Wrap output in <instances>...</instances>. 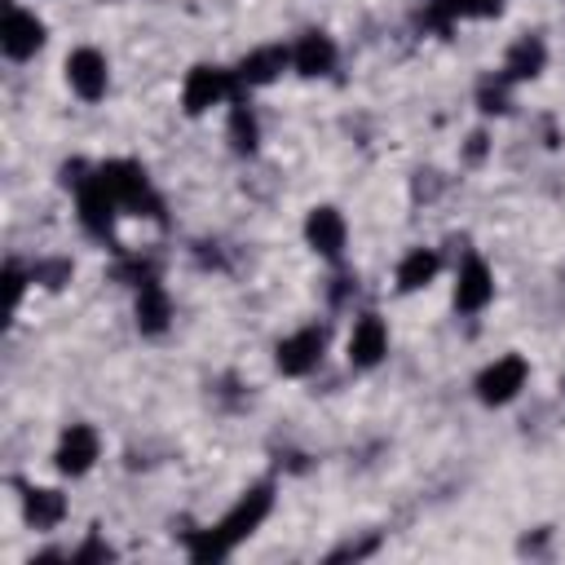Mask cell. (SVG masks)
<instances>
[{
    "instance_id": "ac0fdd59",
    "label": "cell",
    "mask_w": 565,
    "mask_h": 565,
    "mask_svg": "<svg viewBox=\"0 0 565 565\" xmlns=\"http://www.w3.org/2000/svg\"><path fill=\"white\" fill-rule=\"evenodd\" d=\"M437 252H428V247H419V252H411L402 265H397V287L402 291H415V287H428L433 282V274H437Z\"/></svg>"
},
{
    "instance_id": "9c48e42d",
    "label": "cell",
    "mask_w": 565,
    "mask_h": 565,
    "mask_svg": "<svg viewBox=\"0 0 565 565\" xmlns=\"http://www.w3.org/2000/svg\"><path fill=\"white\" fill-rule=\"evenodd\" d=\"M490 296H494V278H490L486 260L468 256V260H463V269H459V282H455V309L477 313V309H486V305H490Z\"/></svg>"
},
{
    "instance_id": "d4e9b609",
    "label": "cell",
    "mask_w": 565,
    "mask_h": 565,
    "mask_svg": "<svg viewBox=\"0 0 565 565\" xmlns=\"http://www.w3.org/2000/svg\"><path fill=\"white\" fill-rule=\"evenodd\" d=\"M468 141H472V146H468V154H472V159H481V154H486V132H472Z\"/></svg>"
},
{
    "instance_id": "cb8c5ba5",
    "label": "cell",
    "mask_w": 565,
    "mask_h": 565,
    "mask_svg": "<svg viewBox=\"0 0 565 565\" xmlns=\"http://www.w3.org/2000/svg\"><path fill=\"white\" fill-rule=\"evenodd\" d=\"M468 9L486 18V13H499V9H503V0H468Z\"/></svg>"
},
{
    "instance_id": "d6986e66",
    "label": "cell",
    "mask_w": 565,
    "mask_h": 565,
    "mask_svg": "<svg viewBox=\"0 0 565 565\" xmlns=\"http://www.w3.org/2000/svg\"><path fill=\"white\" fill-rule=\"evenodd\" d=\"M230 141H234L238 154H252L256 150V115L243 102H234V110H230Z\"/></svg>"
},
{
    "instance_id": "7c38bea8",
    "label": "cell",
    "mask_w": 565,
    "mask_h": 565,
    "mask_svg": "<svg viewBox=\"0 0 565 565\" xmlns=\"http://www.w3.org/2000/svg\"><path fill=\"white\" fill-rule=\"evenodd\" d=\"M287 62H291V53H287L282 44H265V49L247 53V57L234 66V75H238V84H243V88H256V84H269Z\"/></svg>"
},
{
    "instance_id": "7402d4cb",
    "label": "cell",
    "mask_w": 565,
    "mask_h": 565,
    "mask_svg": "<svg viewBox=\"0 0 565 565\" xmlns=\"http://www.w3.org/2000/svg\"><path fill=\"white\" fill-rule=\"evenodd\" d=\"M110 556H115V552H110L102 539H88V543H84V547H79L71 561H75V565H84V561H110Z\"/></svg>"
},
{
    "instance_id": "30bf717a",
    "label": "cell",
    "mask_w": 565,
    "mask_h": 565,
    "mask_svg": "<svg viewBox=\"0 0 565 565\" xmlns=\"http://www.w3.org/2000/svg\"><path fill=\"white\" fill-rule=\"evenodd\" d=\"M93 459H97V433L88 424H71L62 433V441H57V468L79 477V472L93 468Z\"/></svg>"
},
{
    "instance_id": "ba28073f",
    "label": "cell",
    "mask_w": 565,
    "mask_h": 565,
    "mask_svg": "<svg viewBox=\"0 0 565 565\" xmlns=\"http://www.w3.org/2000/svg\"><path fill=\"white\" fill-rule=\"evenodd\" d=\"M66 79L84 102H97L106 93V57L97 49H75L66 57Z\"/></svg>"
},
{
    "instance_id": "8992f818",
    "label": "cell",
    "mask_w": 565,
    "mask_h": 565,
    "mask_svg": "<svg viewBox=\"0 0 565 565\" xmlns=\"http://www.w3.org/2000/svg\"><path fill=\"white\" fill-rule=\"evenodd\" d=\"M75 190H79V221H84V230L97 234V238H106V234L115 230V212H119V203L102 190L97 177H84Z\"/></svg>"
},
{
    "instance_id": "603a6c76",
    "label": "cell",
    "mask_w": 565,
    "mask_h": 565,
    "mask_svg": "<svg viewBox=\"0 0 565 565\" xmlns=\"http://www.w3.org/2000/svg\"><path fill=\"white\" fill-rule=\"evenodd\" d=\"M22 282H26V274H22L18 265H4V287H9V305H18V296H22Z\"/></svg>"
},
{
    "instance_id": "6da1fadb",
    "label": "cell",
    "mask_w": 565,
    "mask_h": 565,
    "mask_svg": "<svg viewBox=\"0 0 565 565\" xmlns=\"http://www.w3.org/2000/svg\"><path fill=\"white\" fill-rule=\"evenodd\" d=\"M269 508H274V486H252V490L230 508V516H225L216 530H190V534H185L190 556H194V561H221L234 543H243V539L265 521Z\"/></svg>"
},
{
    "instance_id": "8fae6325",
    "label": "cell",
    "mask_w": 565,
    "mask_h": 565,
    "mask_svg": "<svg viewBox=\"0 0 565 565\" xmlns=\"http://www.w3.org/2000/svg\"><path fill=\"white\" fill-rule=\"evenodd\" d=\"M384 349H388L384 322H380L375 313H362L358 327H353V335H349V362H353V366H375V362L384 358Z\"/></svg>"
},
{
    "instance_id": "3957f363",
    "label": "cell",
    "mask_w": 565,
    "mask_h": 565,
    "mask_svg": "<svg viewBox=\"0 0 565 565\" xmlns=\"http://www.w3.org/2000/svg\"><path fill=\"white\" fill-rule=\"evenodd\" d=\"M238 75L234 71H221V66H194L185 75V110L190 115H203L207 106H216L221 97H238Z\"/></svg>"
},
{
    "instance_id": "44dd1931",
    "label": "cell",
    "mask_w": 565,
    "mask_h": 565,
    "mask_svg": "<svg viewBox=\"0 0 565 565\" xmlns=\"http://www.w3.org/2000/svg\"><path fill=\"white\" fill-rule=\"evenodd\" d=\"M31 278L44 282V287H62V282L71 278V260H44V265L31 269Z\"/></svg>"
},
{
    "instance_id": "4fadbf2b",
    "label": "cell",
    "mask_w": 565,
    "mask_h": 565,
    "mask_svg": "<svg viewBox=\"0 0 565 565\" xmlns=\"http://www.w3.org/2000/svg\"><path fill=\"white\" fill-rule=\"evenodd\" d=\"M305 234L322 256H340L344 252V216L335 207H313L309 221H305Z\"/></svg>"
},
{
    "instance_id": "5bb4252c",
    "label": "cell",
    "mask_w": 565,
    "mask_h": 565,
    "mask_svg": "<svg viewBox=\"0 0 565 565\" xmlns=\"http://www.w3.org/2000/svg\"><path fill=\"white\" fill-rule=\"evenodd\" d=\"M291 62H296L300 75H327V71L335 66V44H331L322 31H309V35L296 40Z\"/></svg>"
},
{
    "instance_id": "277c9868",
    "label": "cell",
    "mask_w": 565,
    "mask_h": 565,
    "mask_svg": "<svg viewBox=\"0 0 565 565\" xmlns=\"http://www.w3.org/2000/svg\"><path fill=\"white\" fill-rule=\"evenodd\" d=\"M525 375H530V366H525V358H516V353H508V358H499V362H490L481 375H477V397L486 402V406H499V402H512L516 393H521V384H525Z\"/></svg>"
},
{
    "instance_id": "2e32d148",
    "label": "cell",
    "mask_w": 565,
    "mask_h": 565,
    "mask_svg": "<svg viewBox=\"0 0 565 565\" xmlns=\"http://www.w3.org/2000/svg\"><path fill=\"white\" fill-rule=\"evenodd\" d=\"M543 62H547L543 40H539V35H525V40H516V44L508 49V57H503V79H530V75L543 71Z\"/></svg>"
},
{
    "instance_id": "9a60e30c",
    "label": "cell",
    "mask_w": 565,
    "mask_h": 565,
    "mask_svg": "<svg viewBox=\"0 0 565 565\" xmlns=\"http://www.w3.org/2000/svg\"><path fill=\"white\" fill-rule=\"evenodd\" d=\"M168 318H172V300H168V291H163L154 278H146L141 291H137V327H141L146 335H159V331L168 327Z\"/></svg>"
},
{
    "instance_id": "52a82bcc",
    "label": "cell",
    "mask_w": 565,
    "mask_h": 565,
    "mask_svg": "<svg viewBox=\"0 0 565 565\" xmlns=\"http://www.w3.org/2000/svg\"><path fill=\"white\" fill-rule=\"evenodd\" d=\"M322 344H327V335L318 327H305V331L287 335L278 344V371L282 375H309L318 366V358H322Z\"/></svg>"
},
{
    "instance_id": "5b68a950",
    "label": "cell",
    "mask_w": 565,
    "mask_h": 565,
    "mask_svg": "<svg viewBox=\"0 0 565 565\" xmlns=\"http://www.w3.org/2000/svg\"><path fill=\"white\" fill-rule=\"evenodd\" d=\"M0 44H4V53H9L13 62H26V57L44 44V22H40L35 13L9 4V9H4V26H0Z\"/></svg>"
},
{
    "instance_id": "ffe728a7",
    "label": "cell",
    "mask_w": 565,
    "mask_h": 565,
    "mask_svg": "<svg viewBox=\"0 0 565 565\" xmlns=\"http://www.w3.org/2000/svg\"><path fill=\"white\" fill-rule=\"evenodd\" d=\"M503 84H508L503 75H499V84H494V79L481 84L477 97H481V110H486V115H503V110H508V93H503Z\"/></svg>"
},
{
    "instance_id": "e0dca14e",
    "label": "cell",
    "mask_w": 565,
    "mask_h": 565,
    "mask_svg": "<svg viewBox=\"0 0 565 565\" xmlns=\"http://www.w3.org/2000/svg\"><path fill=\"white\" fill-rule=\"evenodd\" d=\"M22 512H26V521H31L35 530H53V525L66 516V499H62L57 490H26Z\"/></svg>"
},
{
    "instance_id": "7a4b0ae2",
    "label": "cell",
    "mask_w": 565,
    "mask_h": 565,
    "mask_svg": "<svg viewBox=\"0 0 565 565\" xmlns=\"http://www.w3.org/2000/svg\"><path fill=\"white\" fill-rule=\"evenodd\" d=\"M93 177L102 181V190H106L119 207H128V212H146V216H163V203L150 194V181H146V172H141L137 163H128V159H110V163L93 168Z\"/></svg>"
}]
</instances>
